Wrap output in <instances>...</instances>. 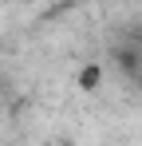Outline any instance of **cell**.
Segmentation results:
<instances>
[{"mask_svg":"<svg viewBox=\"0 0 142 146\" xmlns=\"http://www.w3.org/2000/svg\"><path fill=\"white\" fill-rule=\"evenodd\" d=\"M122 55H126V59H122V63H126V71L134 75V83L142 87V32H138V40H134V48L122 51Z\"/></svg>","mask_w":142,"mask_h":146,"instance_id":"6da1fadb","label":"cell"},{"mask_svg":"<svg viewBox=\"0 0 142 146\" xmlns=\"http://www.w3.org/2000/svg\"><path fill=\"white\" fill-rule=\"evenodd\" d=\"M79 83H83V87H87V91H91L95 83H99V67H87V71H83V79H79Z\"/></svg>","mask_w":142,"mask_h":146,"instance_id":"7a4b0ae2","label":"cell"}]
</instances>
